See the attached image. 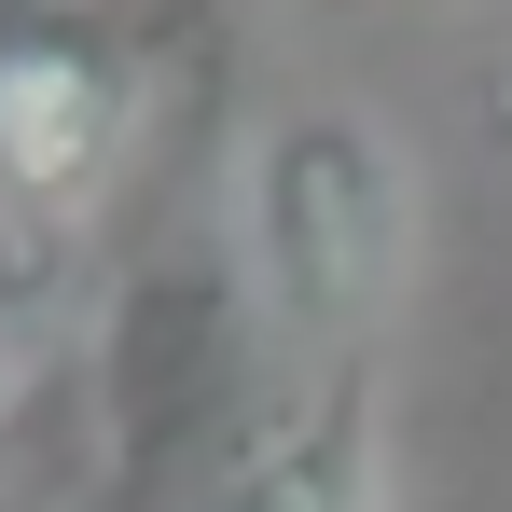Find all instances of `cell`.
I'll use <instances>...</instances> for the list:
<instances>
[{
    "instance_id": "6da1fadb",
    "label": "cell",
    "mask_w": 512,
    "mask_h": 512,
    "mask_svg": "<svg viewBox=\"0 0 512 512\" xmlns=\"http://www.w3.org/2000/svg\"><path fill=\"white\" fill-rule=\"evenodd\" d=\"M250 291L236 263L167 250L139 263L97 319V443H111V512H167L180 471H236L250 443Z\"/></svg>"
},
{
    "instance_id": "7a4b0ae2",
    "label": "cell",
    "mask_w": 512,
    "mask_h": 512,
    "mask_svg": "<svg viewBox=\"0 0 512 512\" xmlns=\"http://www.w3.org/2000/svg\"><path fill=\"white\" fill-rule=\"evenodd\" d=\"M402 153L360 125V111H291L263 125L250 153V277H263V319L305 346L319 374H360V333L402 277Z\"/></svg>"
},
{
    "instance_id": "3957f363",
    "label": "cell",
    "mask_w": 512,
    "mask_h": 512,
    "mask_svg": "<svg viewBox=\"0 0 512 512\" xmlns=\"http://www.w3.org/2000/svg\"><path fill=\"white\" fill-rule=\"evenodd\" d=\"M125 125H139V42L97 0H42L0 28V222L56 236L125 167Z\"/></svg>"
},
{
    "instance_id": "277c9868",
    "label": "cell",
    "mask_w": 512,
    "mask_h": 512,
    "mask_svg": "<svg viewBox=\"0 0 512 512\" xmlns=\"http://www.w3.org/2000/svg\"><path fill=\"white\" fill-rule=\"evenodd\" d=\"M208 512H374V374H319V402L263 429Z\"/></svg>"
},
{
    "instance_id": "5b68a950",
    "label": "cell",
    "mask_w": 512,
    "mask_h": 512,
    "mask_svg": "<svg viewBox=\"0 0 512 512\" xmlns=\"http://www.w3.org/2000/svg\"><path fill=\"white\" fill-rule=\"evenodd\" d=\"M499 139H512V70H499Z\"/></svg>"
},
{
    "instance_id": "8992f818",
    "label": "cell",
    "mask_w": 512,
    "mask_h": 512,
    "mask_svg": "<svg viewBox=\"0 0 512 512\" xmlns=\"http://www.w3.org/2000/svg\"><path fill=\"white\" fill-rule=\"evenodd\" d=\"M14 14H42V0H0V28H14Z\"/></svg>"
}]
</instances>
